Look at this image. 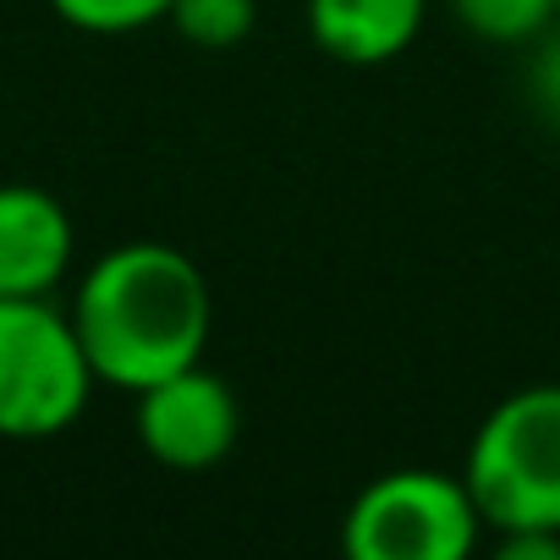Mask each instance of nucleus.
Masks as SVG:
<instances>
[{
	"instance_id": "f257e3e1",
	"label": "nucleus",
	"mask_w": 560,
	"mask_h": 560,
	"mask_svg": "<svg viewBox=\"0 0 560 560\" xmlns=\"http://www.w3.org/2000/svg\"><path fill=\"white\" fill-rule=\"evenodd\" d=\"M72 330L110 390H149L203 363L214 298L203 269L171 242H121L89 264L72 298Z\"/></svg>"
},
{
	"instance_id": "f03ea898",
	"label": "nucleus",
	"mask_w": 560,
	"mask_h": 560,
	"mask_svg": "<svg viewBox=\"0 0 560 560\" xmlns=\"http://www.w3.org/2000/svg\"><path fill=\"white\" fill-rule=\"evenodd\" d=\"M489 533H560V385H522L472 429L462 467Z\"/></svg>"
},
{
	"instance_id": "7ed1b4c3",
	"label": "nucleus",
	"mask_w": 560,
	"mask_h": 560,
	"mask_svg": "<svg viewBox=\"0 0 560 560\" xmlns=\"http://www.w3.org/2000/svg\"><path fill=\"white\" fill-rule=\"evenodd\" d=\"M94 385L72 314L50 308V298H0V440L67 434L89 412Z\"/></svg>"
},
{
	"instance_id": "20e7f679",
	"label": "nucleus",
	"mask_w": 560,
	"mask_h": 560,
	"mask_svg": "<svg viewBox=\"0 0 560 560\" xmlns=\"http://www.w3.org/2000/svg\"><path fill=\"white\" fill-rule=\"evenodd\" d=\"M478 538L483 516L467 478L429 467H396L374 478L341 522V549L352 560H462Z\"/></svg>"
},
{
	"instance_id": "39448f33",
	"label": "nucleus",
	"mask_w": 560,
	"mask_h": 560,
	"mask_svg": "<svg viewBox=\"0 0 560 560\" xmlns=\"http://www.w3.org/2000/svg\"><path fill=\"white\" fill-rule=\"evenodd\" d=\"M242 429V407L220 374L203 363L138 390V445L171 467V472H203L214 467Z\"/></svg>"
},
{
	"instance_id": "423d86ee",
	"label": "nucleus",
	"mask_w": 560,
	"mask_h": 560,
	"mask_svg": "<svg viewBox=\"0 0 560 560\" xmlns=\"http://www.w3.org/2000/svg\"><path fill=\"white\" fill-rule=\"evenodd\" d=\"M78 258L72 214L34 182L0 187V298H50Z\"/></svg>"
},
{
	"instance_id": "0eeeda50",
	"label": "nucleus",
	"mask_w": 560,
	"mask_h": 560,
	"mask_svg": "<svg viewBox=\"0 0 560 560\" xmlns=\"http://www.w3.org/2000/svg\"><path fill=\"white\" fill-rule=\"evenodd\" d=\"M429 0H308V34L341 67H385L423 34Z\"/></svg>"
},
{
	"instance_id": "6e6552de",
	"label": "nucleus",
	"mask_w": 560,
	"mask_h": 560,
	"mask_svg": "<svg viewBox=\"0 0 560 560\" xmlns=\"http://www.w3.org/2000/svg\"><path fill=\"white\" fill-rule=\"evenodd\" d=\"M451 12L483 45H527L560 18L555 0H451Z\"/></svg>"
},
{
	"instance_id": "1a4fd4ad",
	"label": "nucleus",
	"mask_w": 560,
	"mask_h": 560,
	"mask_svg": "<svg viewBox=\"0 0 560 560\" xmlns=\"http://www.w3.org/2000/svg\"><path fill=\"white\" fill-rule=\"evenodd\" d=\"M165 23L192 50H236L258 23V0H171Z\"/></svg>"
},
{
	"instance_id": "9d476101",
	"label": "nucleus",
	"mask_w": 560,
	"mask_h": 560,
	"mask_svg": "<svg viewBox=\"0 0 560 560\" xmlns=\"http://www.w3.org/2000/svg\"><path fill=\"white\" fill-rule=\"evenodd\" d=\"M50 12L61 23H72L78 34L116 39V34H138V28L165 23L171 18V0H50Z\"/></svg>"
},
{
	"instance_id": "9b49d317",
	"label": "nucleus",
	"mask_w": 560,
	"mask_h": 560,
	"mask_svg": "<svg viewBox=\"0 0 560 560\" xmlns=\"http://www.w3.org/2000/svg\"><path fill=\"white\" fill-rule=\"evenodd\" d=\"M494 555L500 560H560V533H538V527L494 533Z\"/></svg>"
},
{
	"instance_id": "f8f14e48",
	"label": "nucleus",
	"mask_w": 560,
	"mask_h": 560,
	"mask_svg": "<svg viewBox=\"0 0 560 560\" xmlns=\"http://www.w3.org/2000/svg\"><path fill=\"white\" fill-rule=\"evenodd\" d=\"M555 7H560V0H555Z\"/></svg>"
}]
</instances>
